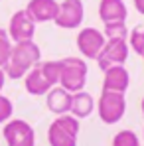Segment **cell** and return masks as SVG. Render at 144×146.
<instances>
[{
    "instance_id": "44dd1931",
    "label": "cell",
    "mask_w": 144,
    "mask_h": 146,
    "mask_svg": "<svg viewBox=\"0 0 144 146\" xmlns=\"http://www.w3.org/2000/svg\"><path fill=\"white\" fill-rule=\"evenodd\" d=\"M12 113H14V105L12 101L4 95H0V124H6V122L12 119Z\"/></svg>"
},
{
    "instance_id": "5bb4252c",
    "label": "cell",
    "mask_w": 144,
    "mask_h": 146,
    "mask_svg": "<svg viewBox=\"0 0 144 146\" xmlns=\"http://www.w3.org/2000/svg\"><path fill=\"white\" fill-rule=\"evenodd\" d=\"M71 95L69 91H65L63 87H51L48 91V95H46V105H48V109L53 113V115H67L69 113V109H71Z\"/></svg>"
},
{
    "instance_id": "7c38bea8",
    "label": "cell",
    "mask_w": 144,
    "mask_h": 146,
    "mask_svg": "<svg viewBox=\"0 0 144 146\" xmlns=\"http://www.w3.org/2000/svg\"><path fill=\"white\" fill-rule=\"evenodd\" d=\"M24 87H26V91H28L30 95L40 97V95H48V91L53 87V85L48 81L46 73L42 71V65L38 63L36 67H32L30 71L26 73V77H24Z\"/></svg>"
},
{
    "instance_id": "9a60e30c",
    "label": "cell",
    "mask_w": 144,
    "mask_h": 146,
    "mask_svg": "<svg viewBox=\"0 0 144 146\" xmlns=\"http://www.w3.org/2000/svg\"><path fill=\"white\" fill-rule=\"evenodd\" d=\"M97 103L93 95H89L85 89L83 91H77L71 95V109H69V115H73L75 119H87L93 115Z\"/></svg>"
},
{
    "instance_id": "7a4b0ae2",
    "label": "cell",
    "mask_w": 144,
    "mask_h": 146,
    "mask_svg": "<svg viewBox=\"0 0 144 146\" xmlns=\"http://www.w3.org/2000/svg\"><path fill=\"white\" fill-rule=\"evenodd\" d=\"M61 73H59V87H63L69 93L83 91L87 85V63L83 57H65L59 59Z\"/></svg>"
},
{
    "instance_id": "ffe728a7",
    "label": "cell",
    "mask_w": 144,
    "mask_h": 146,
    "mask_svg": "<svg viewBox=\"0 0 144 146\" xmlns=\"http://www.w3.org/2000/svg\"><path fill=\"white\" fill-rule=\"evenodd\" d=\"M128 48L132 49L134 53L142 55L144 53V28H134L130 34H128Z\"/></svg>"
},
{
    "instance_id": "9c48e42d",
    "label": "cell",
    "mask_w": 144,
    "mask_h": 146,
    "mask_svg": "<svg viewBox=\"0 0 144 146\" xmlns=\"http://www.w3.org/2000/svg\"><path fill=\"white\" fill-rule=\"evenodd\" d=\"M34 34H36V22L26 12V8L14 12L10 18V24H8V36L12 40V44L34 40Z\"/></svg>"
},
{
    "instance_id": "6da1fadb",
    "label": "cell",
    "mask_w": 144,
    "mask_h": 146,
    "mask_svg": "<svg viewBox=\"0 0 144 146\" xmlns=\"http://www.w3.org/2000/svg\"><path fill=\"white\" fill-rule=\"evenodd\" d=\"M40 57H42V51H40V46L34 40L14 44L10 59H8L6 67H4L6 77H10V79H24L26 73L40 63Z\"/></svg>"
},
{
    "instance_id": "7402d4cb",
    "label": "cell",
    "mask_w": 144,
    "mask_h": 146,
    "mask_svg": "<svg viewBox=\"0 0 144 146\" xmlns=\"http://www.w3.org/2000/svg\"><path fill=\"white\" fill-rule=\"evenodd\" d=\"M134 8L138 10V14L144 16V0H134Z\"/></svg>"
},
{
    "instance_id": "5b68a950",
    "label": "cell",
    "mask_w": 144,
    "mask_h": 146,
    "mask_svg": "<svg viewBox=\"0 0 144 146\" xmlns=\"http://www.w3.org/2000/svg\"><path fill=\"white\" fill-rule=\"evenodd\" d=\"M8 146H36V132L30 122L22 119H10L2 128Z\"/></svg>"
},
{
    "instance_id": "d6986e66",
    "label": "cell",
    "mask_w": 144,
    "mask_h": 146,
    "mask_svg": "<svg viewBox=\"0 0 144 146\" xmlns=\"http://www.w3.org/2000/svg\"><path fill=\"white\" fill-rule=\"evenodd\" d=\"M42 65V71L46 73V77H48V81L53 85V87H57L59 85V73H61V63L59 61H44V63H40Z\"/></svg>"
},
{
    "instance_id": "ba28073f",
    "label": "cell",
    "mask_w": 144,
    "mask_h": 146,
    "mask_svg": "<svg viewBox=\"0 0 144 146\" xmlns=\"http://www.w3.org/2000/svg\"><path fill=\"white\" fill-rule=\"evenodd\" d=\"M105 44H107V38L97 28H83L77 34V49L87 59H97Z\"/></svg>"
},
{
    "instance_id": "3957f363",
    "label": "cell",
    "mask_w": 144,
    "mask_h": 146,
    "mask_svg": "<svg viewBox=\"0 0 144 146\" xmlns=\"http://www.w3.org/2000/svg\"><path fill=\"white\" fill-rule=\"evenodd\" d=\"M79 119L73 115H59L48 128V142L49 146H77L79 136Z\"/></svg>"
},
{
    "instance_id": "484cf974",
    "label": "cell",
    "mask_w": 144,
    "mask_h": 146,
    "mask_svg": "<svg viewBox=\"0 0 144 146\" xmlns=\"http://www.w3.org/2000/svg\"><path fill=\"white\" fill-rule=\"evenodd\" d=\"M142 57H144V53H142Z\"/></svg>"
},
{
    "instance_id": "d4e9b609",
    "label": "cell",
    "mask_w": 144,
    "mask_h": 146,
    "mask_svg": "<svg viewBox=\"0 0 144 146\" xmlns=\"http://www.w3.org/2000/svg\"><path fill=\"white\" fill-rule=\"evenodd\" d=\"M142 134H144V130H142Z\"/></svg>"
},
{
    "instance_id": "ac0fdd59",
    "label": "cell",
    "mask_w": 144,
    "mask_h": 146,
    "mask_svg": "<svg viewBox=\"0 0 144 146\" xmlns=\"http://www.w3.org/2000/svg\"><path fill=\"white\" fill-rule=\"evenodd\" d=\"M12 46H14V44H12V40H10L8 32L0 28V67H2V69L6 67V63H8V59H10Z\"/></svg>"
},
{
    "instance_id": "cb8c5ba5",
    "label": "cell",
    "mask_w": 144,
    "mask_h": 146,
    "mask_svg": "<svg viewBox=\"0 0 144 146\" xmlns=\"http://www.w3.org/2000/svg\"><path fill=\"white\" fill-rule=\"evenodd\" d=\"M140 111H142V117H144V97H142V103H140Z\"/></svg>"
},
{
    "instance_id": "8992f818",
    "label": "cell",
    "mask_w": 144,
    "mask_h": 146,
    "mask_svg": "<svg viewBox=\"0 0 144 146\" xmlns=\"http://www.w3.org/2000/svg\"><path fill=\"white\" fill-rule=\"evenodd\" d=\"M128 53L130 48L126 40H107L101 53L97 55V65L101 67V71L115 65H124V61L128 59Z\"/></svg>"
},
{
    "instance_id": "52a82bcc",
    "label": "cell",
    "mask_w": 144,
    "mask_h": 146,
    "mask_svg": "<svg viewBox=\"0 0 144 146\" xmlns=\"http://www.w3.org/2000/svg\"><path fill=\"white\" fill-rule=\"evenodd\" d=\"M83 18H85V6L81 0H63L59 4V10L53 22L63 30H75L83 24Z\"/></svg>"
},
{
    "instance_id": "8fae6325",
    "label": "cell",
    "mask_w": 144,
    "mask_h": 146,
    "mask_svg": "<svg viewBox=\"0 0 144 146\" xmlns=\"http://www.w3.org/2000/svg\"><path fill=\"white\" fill-rule=\"evenodd\" d=\"M130 85V75L124 65H115L105 69L103 77V91H115V93H126Z\"/></svg>"
},
{
    "instance_id": "e0dca14e",
    "label": "cell",
    "mask_w": 144,
    "mask_h": 146,
    "mask_svg": "<svg viewBox=\"0 0 144 146\" xmlns=\"http://www.w3.org/2000/svg\"><path fill=\"white\" fill-rule=\"evenodd\" d=\"M111 146H140V138H138V134L134 130L124 128V130H119L113 136Z\"/></svg>"
},
{
    "instance_id": "603a6c76",
    "label": "cell",
    "mask_w": 144,
    "mask_h": 146,
    "mask_svg": "<svg viewBox=\"0 0 144 146\" xmlns=\"http://www.w3.org/2000/svg\"><path fill=\"white\" fill-rule=\"evenodd\" d=\"M4 83H6V73H4V69H2V67H0V91H2Z\"/></svg>"
},
{
    "instance_id": "2e32d148",
    "label": "cell",
    "mask_w": 144,
    "mask_h": 146,
    "mask_svg": "<svg viewBox=\"0 0 144 146\" xmlns=\"http://www.w3.org/2000/svg\"><path fill=\"white\" fill-rule=\"evenodd\" d=\"M103 34L107 40H128L130 32L126 28V22H111V24H105Z\"/></svg>"
},
{
    "instance_id": "4fadbf2b",
    "label": "cell",
    "mask_w": 144,
    "mask_h": 146,
    "mask_svg": "<svg viewBox=\"0 0 144 146\" xmlns=\"http://www.w3.org/2000/svg\"><path fill=\"white\" fill-rule=\"evenodd\" d=\"M128 10L124 0H101L99 2V18L103 20V24H111V22H126Z\"/></svg>"
},
{
    "instance_id": "30bf717a",
    "label": "cell",
    "mask_w": 144,
    "mask_h": 146,
    "mask_svg": "<svg viewBox=\"0 0 144 146\" xmlns=\"http://www.w3.org/2000/svg\"><path fill=\"white\" fill-rule=\"evenodd\" d=\"M59 10L57 0H30L26 6V12L32 16V20L38 22H53Z\"/></svg>"
},
{
    "instance_id": "277c9868",
    "label": "cell",
    "mask_w": 144,
    "mask_h": 146,
    "mask_svg": "<svg viewBox=\"0 0 144 146\" xmlns=\"http://www.w3.org/2000/svg\"><path fill=\"white\" fill-rule=\"evenodd\" d=\"M97 115L105 124H117L126 113V99L124 93L115 91H101V97L97 101Z\"/></svg>"
}]
</instances>
